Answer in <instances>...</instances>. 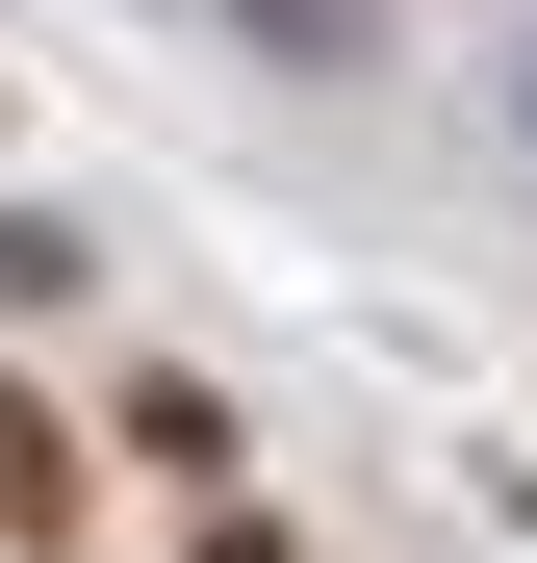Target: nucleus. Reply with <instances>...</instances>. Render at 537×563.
Instances as JSON below:
<instances>
[{
	"label": "nucleus",
	"mask_w": 537,
	"mask_h": 563,
	"mask_svg": "<svg viewBox=\"0 0 537 563\" xmlns=\"http://www.w3.org/2000/svg\"><path fill=\"white\" fill-rule=\"evenodd\" d=\"M0 538H77V435H52L26 385H0Z\"/></svg>",
	"instance_id": "nucleus-1"
},
{
	"label": "nucleus",
	"mask_w": 537,
	"mask_h": 563,
	"mask_svg": "<svg viewBox=\"0 0 537 563\" xmlns=\"http://www.w3.org/2000/svg\"><path fill=\"white\" fill-rule=\"evenodd\" d=\"M0 308H77V231L52 206H0Z\"/></svg>",
	"instance_id": "nucleus-2"
},
{
	"label": "nucleus",
	"mask_w": 537,
	"mask_h": 563,
	"mask_svg": "<svg viewBox=\"0 0 537 563\" xmlns=\"http://www.w3.org/2000/svg\"><path fill=\"white\" fill-rule=\"evenodd\" d=\"M512 129H537V52H512Z\"/></svg>",
	"instance_id": "nucleus-3"
}]
</instances>
